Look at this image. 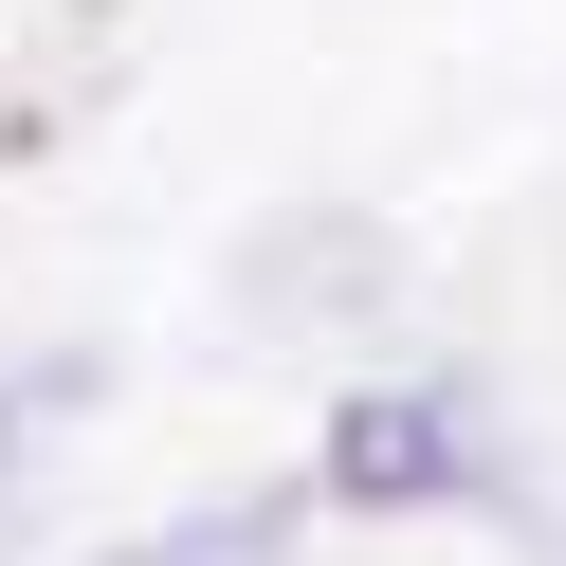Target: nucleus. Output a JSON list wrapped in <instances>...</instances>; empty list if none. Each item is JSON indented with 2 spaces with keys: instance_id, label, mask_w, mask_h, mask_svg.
<instances>
[{
  "instance_id": "f257e3e1",
  "label": "nucleus",
  "mask_w": 566,
  "mask_h": 566,
  "mask_svg": "<svg viewBox=\"0 0 566 566\" xmlns=\"http://www.w3.org/2000/svg\"><path fill=\"white\" fill-rule=\"evenodd\" d=\"M384 293H402V238H384V220H347V201H293V220H256V238H238V274H220V311H238V329H274V347L366 329Z\"/></svg>"
},
{
  "instance_id": "f03ea898",
  "label": "nucleus",
  "mask_w": 566,
  "mask_h": 566,
  "mask_svg": "<svg viewBox=\"0 0 566 566\" xmlns=\"http://www.w3.org/2000/svg\"><path fill=\"white\" fill-rule=\"evenodd\" d=\"M475 475V420L439 402V384H384V402L329 420V493H366V512H420V493Z\"/></svg>"
},
{
  "instance_id": "7ed1b4c3",
  "label": "nucleus",
  "mask_w": 566,
  "mask_h": 566,
  "mask_svg": "<svg viewBox=\"0 0 566 566\" xmlns=\"http://www.w3.org/2000/svg\"><path fill=\"white\" fill-rule=\"evenodd\" d=\"M274 548H293V493H238V512H184V530H147L111 566H274Z\"/></svg>"
},
{
  "instance_id": "20e7f679",
  "label": "nucleus",
  "mask_w": 566,
  "mask_h": 566,
  "mask_svg": "<svg viewBox=\"0 0 566 566\" xmlns=\"http://www.w3.org/2000/svg\"><path fill=\"white\" fill-rule=\"evenodd\" d=\"M74 402H92V347H74V366H0V493H19V457H38Z\"/></svg>"
}]
</instances>
